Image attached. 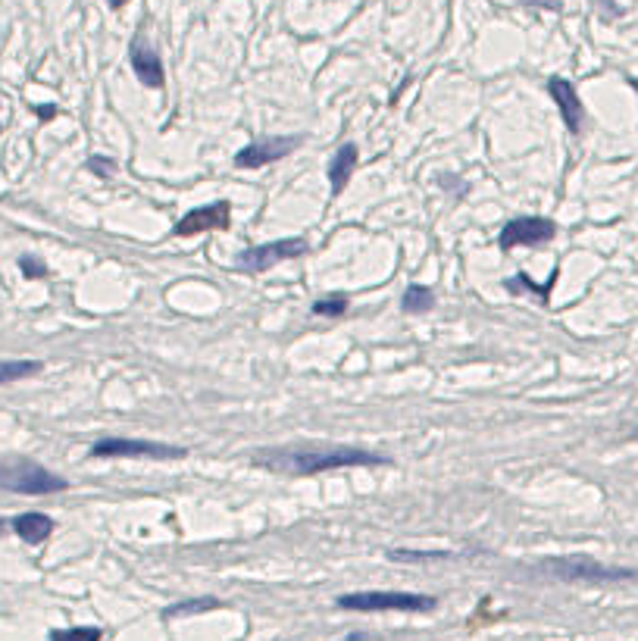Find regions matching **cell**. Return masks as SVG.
Returning <instances> with one entry per match:
<instances>
[{
    "label": "cell",
    "instance_id": "1",
    "mask_svg": "<svg viewBox=\"0 0 638 641\" xmlns=\"http://www.w3.org/2000/svg\"><path fill=\"white\" fill-rule=\"evenodd\" d=\"M257 467L276 469L291 476H314L329 469H354V467H389V457L363 451L354 445H325V448H276L254 457Z\"/></svg>",
    "mask_w": 638,
    "mask_h": 641
},
{
    "label": "cell",
    "instance_id": "2",
    "mask_svg": "<svg viewBox=\"0 0 638 641\" xmlns=\"http://www.w3.org/2000/svg\"><path fill=\"white\" fill-rule=\"evenodd\" d=\"M0 488L13 491V495H57L66 491L70 482L57 476L53 469L41 467L29 457H0Z\"/></svg>",
    "mask_w": 638,
    "mask_h": 641
},
{
    "label": "cell",
    "instance_id": "3",
    "mask_svg": "<svg viewBox=\"0 0 638 641\" xmlns=\"http://www.w3.org/2000/svg\"><path fill=\"white\" fill-rule=\"evenodd\" d=\"M335 604L357 613H419L432 610L438 601L432 595H413V591H354V595H342Z\"/></svg>",
    "mask_w": 638,
    "mask_h": 641
},
{
    "label": "cell",
    "instance_id": "4",
    "mask_svg": "<svg viewBox=\"0 0 638 641\" xmlns=\"http://www.w3.org/2000/svg\"><path fill=\"white\" fill-rule=\"evenodd\" d=\"M541 570L563 582H623L638 579V570H620V566H604L592 557H551L541 563Z\"/></svg>",
    "mask_w": 638,
    "mask_h": 641
},
{
    "label": "cell",
    "instance_id": "5",
    "mask_svg": "<svg viewBox=\"0 0 638 641\" xmlns=\"http://www.w3.org/2000/svg\"><path fill=\"white\" fill-rule=\"evenodd\" d=\"M91 457H135V460H182L185 448L160 445V441H141V438H100L91 445Z\"/></svg>",
    "mask_w": 638,
    "mask_h": 641
},
{
    "label": "cell",
    "instance_id": "6",
    "mask_svg": "<svg viewBox=\"0 0 638 641\" xmlns=\"http://www.w3.org/2000/svg\"><path fill=\"white\" fill-rule=\"evenodd\" d=\"M307 238H282V241H269V244H257V248L244 250V254L235 260V272H267L273 266H279L285 260H295V257L307 254Z\"/></svg>",
    "mask_w": 638,
    "mask_h": 641
},
{
    "label": "cell",
    "instance_id": "7",
    "mask_svg": "<svg viewBox=\"0 0 638 641\" xmlns=\"http://www.w3.org/2000/svg\"><path fill=\"white\" fill-rule=\"evenodd\" d=\"M558 235V226L548 216H517L511 220L498 235L501 250H513V248H541V244L554 241Z\"/></svg>",
    "mask_w": 638,
    "mask_h": 641
},
{
    "label": "cell",
    "instance_id": "8",
    "mask_svg": "<svg viewBox=\"0 0 638 641\" xmlns=\"http://www.w3.org/2000/svg\"><path fill=\"white\" fill-rule=\"evenodd\" d=\"M301 145V135H273V138H257L244 145L235 154V169H263L269 163L285 160L295 147Z\"/></svg>",
    "mask_w": 638,
    "mask_h": 641
},
{
    "label": "cell",
    "instance_id": "9",
    "mask_svg": "<svg viewBox=\"0 0 638 641\" xmlns=\"http://www.w3.org/2000/svg\"><path fill=\"white\" fill-rule=\"evenodd\" d=\"M232 226V203L229 201H213V203H203V207H194L175 222V235L179 238H192V235H201V231H226Z\"/></svg>",
    "mask_w": 638,
    "mask_h": 641
},
{
    "label": "cell",
    "instance_id": "10",
    "mask_svg": "<svg viewBox=\"0 0 638 641\" xmlns=\"http://www.w3.org/2000/svg\"><path fill=\"white\" fill-rule=\"evenodd\" d=\"M128 60H132V70L138 81L145 88H163L166 81V70H163V60L157 53V47L151 44L145 35H135L132 44H128Z\"/></svg>",
    "mask_w": 638,
    "mask_h": 641
},
{
    "label": "cell",
    "instance_id": "11",
    "mask_svg": "<svg viewBox=\"0 0 638 641\" xmlns=\"http://www.w3.org/2000/svg\"><path fill=\"white\" fill-rule=\"evenodd\" d=\"M548 94L554 98V104H558V110H560L569 132L579 135L582 132V119H586V107H582L579 91H576L573 81L563 79V76H551L548 79Z\"/></svg>",
    "mask_w": 638,
    "mask_h": 641
},
{
    "label": "cell",
    "instance_id": "12",
    "mask_svg": "<svg viewBox=\"0 0 638 641\" xmlns=\"http://www.w3.org/2000/svg\"><path fill=\"white\" fill-rule=\"evenodd\" d=\"M357 145H342L335 151V156L329 160V185H332V194H342L344 188H348L351 175H354L357 169Z\"/></svg>",
    "mask_w": 638,
    "mask_h": 641
},
{
    "label": "cell",
    "instance_id": "13",
    "mask_svg": "<svg viewBox=\"0 0 638 641\" xmlns=\"http://www.w3.org/2000/svg\"><path fill=\"white\" fill-rule=\"evenodd\" d=\"M13 532H16L25 544H41L51 538L53 520L44 514H19L16 520H13Z\"/></svg>",
    "mask_w": 638,
    "mask_h": 641
},
{
    "label": "cell",
    "instance_id": "14",
    "mask_svg": "<svg viewBox=\"0 0 638 641\" xmlns=\"http://www.w3.org/2000/svg\"><path fill=\"white\" fill-rule=\"evenodd\" d=\"M44 370L41 360H0V385H10V382L29 379L35 372Z\"/></svg>",
    "mask_w": 638,
    "mask_h": 641
},
{
    "label": "cell",
    "instance_id": "15",
    "mask_svg": "<svg viewBox=\"0 0 638 641\" xmlns=\"http://www.w3.org/2000/svg\"><path fill=\"white\" fill-rule=\"evenodd\" d=\"M400 306H404V313H429L436 306V295L426 285H410L400 297Z\"/></svg>",
    "mask_w": 638,
    "mask_h": 641
},
{
    "label": "cell",
    "instance_id": "16",
    "mask_svg": "<svg viewBox=\"0 0 638 641\" xmlns=\"http://www.w3.org/2000/svg\"><path fill=\"white\" fill-rule=\"evenodd\" d=\"M554 278H558V272H554ZM554 278L548 285H535L532 278L526 276V272H522V276H517V278H507V291H532L535 297H539V301H548V291H551V285H554Z\"/></svg>",
    "mask_w": 638,
    "mask_h": 641
},
{
    "label": "cell",
    "instance_id": "17",
    "mask_svg": "<svg viewBox=\"0 0 638 641\" xmlns=\"http://www.w3.org/2000/svg\"><path fill=\"white\" fill-rule=\"evenodd\" d=\"M104 632L98 626H72V629H57L51 632V641H100Z\"/></svg>",
    "mask_w": 638,
    "mask_h": 641
},
{
    "label": "cell",
    "instance_id": "18",
    "mask_svg": "<svg viewBox=\"0 0 638 641\" xmlns=\"http://www.w3.org/2000/svg\"><path fill=\"white\" fill-rule=\"evenodd\" d=\"M314 313L316 316H325V319H338L348 313V297L344 295H332V297H323V301L314 304Z\"/></svg>",
    "mask_w": 638,
    "mask_h": 641
},
{
    "label": "cell",
    "instance_id": "19",
    "mask_svg": "<svg viewBox=\"0 0 638 641\" xmlns=\"http://www.w3.org/2000/svg\"><path fill=\"white\" fill-rule=\"evenodd\" d=\"M213 607H220V601H185V604H179V607H173V610H166L163 617H182V613H198V610H213Z\"/></svg>",
    "mask_w": 638,
    "mask_h": 641
},
{
    "label": "cell",
    "instance_id": "20",
    "mask_svg": "<svg viewBox=\"0 0 638 641\" xmlns=\"http://www.w3.org/2000/svg\"><path fill=\"white\" fill-rule=\"evenodd\" d=\"M19 269H23V276L25 278H47V266L35 260V257H19Z\"/></svg>",
    "mask_w": 638,
    "mask_h": 641
},
{
    "label": "cell",
    "instance_id": "21",
    "mask_svg": "<svg viewBox=\"0 0 638 641\" xmlns=\"http://www.w3.org/2000/svg\"><path fill=\"white\" fill-rule=\"evenodd\" d=\"M88 169H91L94 175H100V179H110L117 163H113L110 156H91V160H88Z\"/></svg>",
    "mask_w": 638,
    "mask_h": 641
},
{
    "label": "cell",
    "instance_id": "22",
    "mask_svg": "<svg viewBox=\"0 0 638 641\" xmlns=\"http://www.w3.org/2000/svg\"><path fill=\"white\" fill-rule=\"evenodd\" d=\"M35 113L41 116V122H51L53 116H57V107H53V104H47V107H35Z\"/></svg>",
    "mask_w": 638,
    "mask_h": 641
},
{
    "label": "cell",
    "instance_id": "23",
    "mask_svg": "<svg viewBox=\"0 0 638 641\" xmlns=\"http://www.w3.org/2000/svg\"><path fill=\"white\" fill-rule=\"evenodd\" d=\"M122 4H126V0H110V6H122Z\"/></svg>",
    "mask_w": 638,
    "mask_h": 641
},
{
    "label": "cell",
    "instance_id": "24",
    "mask_svg": "<svg viewBox=\"0 0 638 641\" xmlns=\"http://www.w3.org/2000/svg\"><path fill=\"white\" fill-rule=\"evenodd\" d=\"M629 85H633V88H635V91H638V79H629Z\"/></svg>",
    "mask_w": 638,
    "mask_h": 641
}]
</instances>
